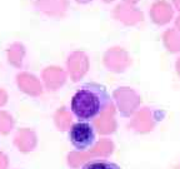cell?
<instances>
[{"label":"cell","instance_id":"1","mask_svg":"<svg viewBox=\"0 0 180 169\" xmlns=\"http://www.w3.org/2000/svg\"><path fill=\"white\" fill-rule=\"evenodd\" d=\"M111 108L113 100L107 88L98 83L81 85L70 100V110L79 122L95 120Z\"/></svg>","mask_w":180,"mask_h":169},{"label":"cell","instance_id":"2","mask_svg":"<svg viewBox=\"0 0 180 169\" xmlns=\"http://www.w3.org/2000/svg\"><path fill=\"white\" fill-rule=\"evenodd\" d=\"M69 139L76 150L83 152L95 143V128L90 122H78L70 126Z\"/></svg>","mask_w":180,"mask_h":169},{"label":"cell","instance_id":"3","mask_svg":"<svg viewBox=\"0 0 180 169\" xmlns=\"http://www.w3.org/2000/svg\"><path fill=\"white\" fill-rule=\"evenodd\" d=\"M16 85L20 91L29 97H40L44 93V87L40 79L29 71H20L15 77Z\"/></svg>","mask_w":180,"mask_h":169},{"label":"cell","instance_id":"4","mask_svg":"<svg viewBox=\"0 0 180 169\" xmlns=\"http://www.w3.org/2000/svg\"><path fill=\"white\" fill-rule=\"evenodd\" d=\"M41 80L44 88L50 91H56L66 81V73L58 65H49L41 71Z\"/></svg>","mask_w":180,"mask_h":169},{"label":"cell","instance_id":"5","mask_svg":"<svg viewBox=\"0 0 180 169\" xmlns=\"http://www.w3.org/2000/svg\"><path fill=\"white\" fill-rule=\"evenodd\" d=\"M68 4V0H35L34 8L49 18H61L66 13Z\"/></svg>","mask_w":180,"mask_h":169},{"label":"cell","instance_id":"6","mask_svg":"<svg viewBox=\"0 0 180 169\" xmlns=\"http://www.w3.org/2000/svg\"><path fill=\"white\" fill-rule=\"evenodd\" d=\"M38 144L36 133L30 128H22L18 129L14 135V145L22 153H30L33 152Z\"/></svg>","mask_w":180,"mask_h":169},{"label":"cell","instance_id":"7","mask_svg":"<svg viewBox=\"0 0 180 169\" xmlns=\"http://www.w3.org/2000/svg\"><path fill=\"white\" fill-rule=\"evenodd\" d=\"M66 67H68L71 79L74 81H78L87 71V68H88L87 55L84 54V53H79V51L71 53L68 57Z\"/></svg>","mask_w":180,"mask_h":169},{"label":"cell","instance_id":"8","mask_svg":"<svg viewBox=\"0 0 180 169\" xmlns=\"http://www.w3.org/2000/svg\"><path fill=\"white\" fill-rule=\"evenodd\" d=\"M26 55V48L23 43H12L8 49H6V59L8 63L12 67L16 68V69H22L23 68V63H24V58Z\"/></svg>","mask_w":180,"mask_h":169},{"label":"cell","instance_id":"9","mask_svg":"<svg viewBox=\"0 0 180 169\" xmlns=\"http://www.w3.org/2000/svg\"><path fill=\"white\" fill-rule=\"evenodd\" d=\"M14 118L6 110H0V134H9L14 129Z\"/></svg>","mask_w":180,"mask_h":169},{"label":"cell","instance_id":"10","mask_svg":"<svg viewBox=\"0 0 180 169\" xmlns=\"http://www.w3.org/2000/svg\"><path fill=\"white\" fill-rule=\"evenodd\" d=\"M81 169H121L118 164L105 159H93L87 162L81 167Z\"/></svg>","mask_w":180,"mask_h":169},{"label":"cell","instance_id":"11","mask_svg":"<svg viewBox=\"0 0 180 169\" xmlns=\"http://www.w3.org/2000/svg\"><path fill=\"white\" fill-rule=\"evenodd\" d=\"M54 122L59 130H65L66 126L71 123V119L69 117V113L65 110V108H59L56 113L54 114Z\"/></svg>","mask_w":180,"mask_h":169},{"label":"cell","instance_id":"12","mask_svg":"<svg viewBox=\"0 0 180 169\" xmlns=\"http://www.w3.org/2000/svg\"><path fill=\"white\" fill-rule=\"evenodd\" d=\"M9 167V158L5 153L0 152V169H8Z\"/></svg>","mask_w":180,"mask_h":169},{"label":"cell","instance_id":"13","mask_svg":"<svg viewBox=\"0 0 180 169\" xmlns=\"http://www.w3.org/2000/svg\"><path fill=\"white\" fill-rule=\"evenodd\" d=\"M8 99H9V95L5 89L0 88V107H4V105L8 103Z\"/></svg>","mask_w":180,"mask_h":169}]
</instances>
